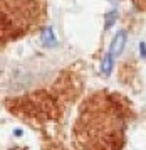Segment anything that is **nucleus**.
<instances>
[{
    "label": "nucleus",
    "instance_id": "423d86ee",
    "mask_svg": "<svg viewBox=\"0 0 146 150\" xmlns=\"http://www.w3.org/2000/svg\"><path fill=\"white\" fill-rule=\"evenodd\" d=\"M13 133H15V135H17V137H20V135H22V130H19V128H17V130H15V132H13Z\"/></svg>",
    "mask_w": 146,
    "mask_h": 150
},
{
    "label": "nucleus",
    "instance_id": "39448f33",
    "mask_svg": "<svg viewBox=\"0 0 146 150\" xmlns=\"http://www.w3.org/2000/svg\"><path fill=\"white\" fill-rule=\"evenodd\" d=\"M140 54H141V57H146V44L145 42L140 44Z\"/></svg>",
    "mask_w": 146,
    "mask_h": 150
},
{
    "label": "nucleus",
    "instance_id": "f03ea898",
    "mask_svg": "<svg viewBox=\"0 0 146 150\" xmlns=\"http://www.w3.org/2000/svg\"><path fill=\"white\" fill-rule=\"evenodd\" d=\"M40 39H42V44L47 46V47H54L57 41H55V37H54V32L51 27H46L42 30V34H40Z\"/></svg>",
    "mask_w": 146,
    "mask_h": 150
},
{
    "label": "nucleus",
    "instance_id": "f257e3e1",
    "mask_svg": "<svg viewBox=\"0 0 146 150\" xmlns=\"http://www.w3.org/2000/svg\"><path fill=\"white\" fill-rule=\"evenodd\" d=\"M126 30H119V32H116V35L113 37V42H111V47H109V52L113 56H121V52L124 51V46H126Z\"/></svg>",
    "mask_w": 146,
    "mask_h": 150
},
{
    "label": "nucleus",
    "instance_id": "7ed1b4c3",
    "mask_svg": "<svg viewBox=\"0 0 146 150\" xmlns=\"http://www.w3.org/2000/svg\"><path fill=\"white\" fill-rule=\"evenodd\" d=\"M113 57L114 56L111 54V52L102 57V62H101V73H102V76H109L111 74V71H113V68H114Z\"/></svg>",
    "mask_w": 146,
    "mask_h": 150
},
{
    "label": "nucleus",
    "instance_id": "20e7f679",
    "mask_svg": "<svg viewBox=\"0 0 146 150\" xmlns=\"http://www.w3.org/2000/svg\"><path fill=\"white\" fill-rule=\"evenodd\" d=\"M104 19H106L104 29L107 30V29H111V25L116 22V19H118V12H116V10H111V12H107V14H106V17H104Z\"/></svg>",
    "mask_w": 146,
    "mask_h": 150
},
{
    "label": "nucleus",
    "instance_id": "0eeeda50",
    "mask_svg": "<svg viewBox=\"0 0 146 150\" xmlns=\"http://www.w3.org/2000/svg\"><path fill=\"white\" fill-rule=\"evenodd\" d=\"M109 2H113V4H114V2H116V0H109Z\"/></svg>",
    "mask_w": 146,
    "mask_h": 150
}]
</instances>
